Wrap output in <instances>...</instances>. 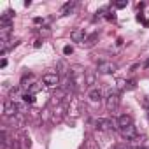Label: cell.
Segmentation results:
<instances>
[{"mask_svg": "<svg viewBox=\"0 0 149 149\" xmlns=\"http://www.w3.org/2000/svg\"><path fill=\"white\" fill-rule=\"evenodd\" d=\"M18 112H19V111H18V104H14L13 100H6V102H4V116H7V118H16Z\"/></svg>", "mask_w": 149, "mask_h": 149, "instance_id": "6da1fadb", "label": "cell"}, {"mask_svg": "<svg viewBox=\"0 0 149 149\" xmlns=\"http://www.w3.org/2000/svg\"><path fill=\"white\" fill-rule=\"evenodd\" d=\"M116 68H118V65L114 61H100L97 67V70L100 74H112V72H116Z\"/></svg>", "mask_w": 149, "mask_h": 149, "instance_id": "7a4b0ae2", "label": "cell"}, {"mask_svg": "<svg viewBox=\"0 0 149 149\" xmlns=\"http://www.w3.org/2000/svg\"><path fill=\"white\" fill-rule=\"evenodd\" d=\"M118 105H119V97H118V93H109V97H107V100H105V107L109 109V111H116L118 109Z\"/></svg>", "mask_w": 149, "mask_h": 149, "instance_id": "3957f363", "label": "cell"}, {"mask_svg": "<svg viewBox=\"0 0 149 149\" xmlns=\"http://www.w3.org/2000/svg\"><path fill=\"white\" fill-rule=\"evenodd\" d=\"M42 83L44 84H47V86H56L58 83H60V76H58V74L54 72H49V74H44V76H42Z\"/></svg>", "mask_w": 149, "mask_h": 149, "instance_id": "277c9868", "label": "cell"}, {"mask_svg": "<svg viewBox=\"0 0 149 149\" xmlns=\"http://www.w3.org/2000/svg\"><path fill=\"white\" fill-rule=\"evenodd\" d=\"M119 132H121V135H123L125 139H135V137H137V128H135L133 125L125 126V128H119Z\"/></svg>", "mask_w": 149, "mask_h": 149, "instance_id": "5b68a950", "label": "cell"}, {"mask_svg": "<svg viewBox=\"0 0 149 149\" xmlns=\"http://www.w3.org/2000/svg\"><path fill=\"white\" fill-rule=\"evenodd\" d=\"M116 121H118V126H119V128H125V126L133 125V119H132V116H130V114H121Z\"/></svg>", "mask_w": 149, "mask_h": 149, "instance_id": "8992f818", "label": "cell"}, {"mask_svg": "<svg viewBox=\"0 0 149 149\" xmlns=\"http://www.w3.org/2000/svg\"><path fill=\"white\" fill-rule=\"evenodd\" d=\"M84 30L83 28H76V30H72V33H70V39L74 40V42H83L84 40Z\"/></svg>", "mask_w": 149, "mask_h": 149, "instance_id": "52a82bcc", "label": "cell"}, {"mask_svg": "<svg viewBox=\"0 0 149 149\" xmlns=\"http://www.w3.org/2000/svg\"><path fill=\"white\" fill-rule=\"evenodd\" d=\"M88 98H90L91 102H100V100H102V90H100V88H91V90L88 91Z\"/></svg>", "mask_w": 149, "mask_h": 149, "instance_id": "ba28073f", "label": "cell"}, {"mask_svg": "<svg viewBox=\"0 0 149 149\" xmlns=\"http://www.w3.org/2000/svg\"><path fill=\"white\" fill-rule=\"evenodd\" d=\"M74 7H76V2H67L63 7H61V14H67L68 11H72Z\"/></svg>", "mask_w": 149, "mask_h": 149, "instance_id": "9c48e42d", "label": "cell"}, {"mask_svg": "<svg viewBox=\"0 0 149 149\" xmlns=\"http://www.w3.org/2000/svg\"><path fill=\"white\" fill-rule=\"evenodd\" d=\"M23 100H25L26 104H33V102H35V97H33L32 93H26V95H23Z\"/></svg>", "mask_w": 149, "mask_h": 149, "instance_id": "30bf717a", "label": "cell"}, {"mask_svg": "<svg viewBox=\"0 0 149 149\" xmlns=\"http://www.w3.org/2000/svg\"><path fill=\"white\" fill-rule=\"evenodd\" d=\"M13 125H16V128H19V126H21V125H23V119H21V118H18V116H16V118H13Z\"/></svg>", "mask_w": 149, "mask_h": 149, "instance_id": "8fae6325", "label": "cell"}, {"mask_svg": "<svg viewBox=\"0 0 149 149\" xmlns=\"http://www.w3.org/2000/svg\"><path fill=\"white\" fill-rule=\"evenodd\" d=\"M86 84H95V76L93 74H88L86 76Z\"/></svg>", "mask_w": 149, "mask_h": 149, "instance_id": "7c38bea8", "label": "cell"}, {"mask_svg": "<svg viewBox=\"0 0 149 149\" xmlns=\"http://www.w3.org/2000/svg\"><path fill=\"white\" fill-rule=\"evenodd\" d=\"M72 53H74V47H72V46H65V47H63V54L68 56V54H72Z\"/></svg>", "mask_w": 149, "mask_h": 149, "instance_id": "4fadbf2b", "label": "cell"}, {"mask_svg": "<svg viewBox=\"0 0 149 149\" xmlns=\"http://www.w3.org/2000/svg\"><path fill=\"white\" fill-rule=\"evenodd\" d=\"M126 4L128 2H125V0H123V2H116V7L118 9H123V7H126Z\"/></svg>", "mask_w": 149, "mask_h": 149, "instance_id": "5bb4252c", "label": "cell"}, {"mask_svg": "<svg viewBox=\"0 0 149 149\" xmlns=\"http://www.w3.org/2000/svg\"><path fill=\"white\" fill-rule=\"evenodd\" d=\"M7 65V60L6 58H2V61H0V67H6Z\"/></svg>", "mask_w": 149, "mask_h": 149, "instance_id": "9a60e30c", "label": "cell"}, {"mask_svg": "<svg viewBox=\"0 0 149 149\" xmlns=\"http://www.w3.org/2000/svg\"><path fill=\"white\" fill-rule=\"evenodd\" d=\"M39 88H40V86H39V84H33V86H32V91H37V90H39Z\"/></svg>", "mask_w": 149, "mask_h": 149, "instance_id": "2e32d148", "label": "cell"}, {"mask_svg": "<svg viewBox=\"0 0 149 149\" xmlns=\"http://www.w3.org/2000/svg\"><path fill=\"white\" fill-rule=\"evenodd\" d=\"M116 149H125V147H123V146H118V147H116Z\"/></svg>", "mask_w": 149, "mask_h": 149, "instance_id": "e0dca14e", "label": "cell"}, {"mask_svg": "<svg viewBox=\"0 0 149 149\" xmlns=\"http://www.w3.org/2000/svg\"><path fill=\"white\" fill-rule=\"evenodd\" d=\"M146 67H147V68H149V60H147V63H146Z\"/></svg>", "mask_w": 149, "mask_h": 149, "instance_id": "ac0fdd59", "label": "cell"}, {"mask_svg": "<svg viewBox=\"0 0 149 149\" xmlns=\"http://www.w3.org/2000/svg\"><path fill=\"white\" fill-rule=\"evenodd\" d=\"M137 149H146V147H144V146H142V147H137Z\"/></svg>", "mask_w": 149, "mask_h": 149, "instance_id": "d6986e66", "label": "cell"}]
</instances>
